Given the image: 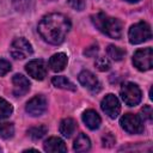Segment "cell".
I'll list each match as a JSON object with an SVG mask.
<instances>
[{
	"instance_id": "obj_29",
	"label": "cell",
	"mask_w": 153,
	"mask_h": 153,
	"mask_svg": "<svg viewBox=\"0 0 153 153\" xmlns=\"http://www.w3.org/2000/svg\"><path fill=\"white\" fill-rule=\"evenodd\" d=\"M126 1H128V2H137L140 0H126Z\"/></svg>"
},
{
	"instance_id": "obj_11",
	"label": "cell",
	"mask_w": 153,
	"mask_h": 153,
	"mask_svg": "<svg viewBox=\"0 0 153 153\" xmlns=\"http://www.w3.org/2000/svg\"><path fill=\"white\" fill-rule=\"evenodd\" d=\"M47 99L41 96V94H37L35 97H32L27 103H26V106H25V110L29 115L31 116H41L47 110Z\"/></svg>"
},
{
	"instance_id": "obj_10",
	"label": "cell",
	"mask_w": 153,
	"mask_h": 153,
	"mask_svg": "<svg viewBox=\"0 0 153 153\" xmlns=\"http://www.w3.org/2000/svg\"><path fill=\"white\" fill-rule=\"evenodd\" d=\"M25 69L27 74L36 80H43L47 75V65L42 59L31 60L30 62L26 63Z\"/></svg>"
},
{
	"instance_id": "obj_2",
	"label": "cell",
	"mask_w": 153,
	"mask_h": 153,
	"mask_svg": "<svg viewBox=\"0 0 153 153\" xmlns=\"http://www.w3.org/2000/svg\"><path fill=\"white\" fill-rule=\"evenodd\" d=\"M93 25L104 35L118 39L122 36V23L117 18H112L105 13H97L91 17Z\"/></svg>"
},
{
	"instance_id": "obj_8",
	"label": "cell",
	"mask_w": 153,
	"mask_h": 153,
	"mask_svg": "<svg viewBox=\"0 0 153 153\" xmlns=\"http://www.w3.org/2000/svg\"><path fill=\"white\" fill-rule=\"evenodd\" d=\"M100 108L102 110L110 117V118H116L121 111V104L120 100L117 99V97L112 93L106 94L100 103Z\"/></svg>"
},
{
	"instance_id": "obj_3",
	"label": "cell",
	"mask_w": 153,
	"mask_h": 153,
	"mask_svg": "<svg viewBox=\"0 0 153 153\" xmlns=\"http://www.w3.org/2000/svg\"><path fill=\"white\" fill-rule=\"evenodd\" d=\"M152 37L151 26L146 22H139L130 26L128 31V38L131 44H140L148 41Z\"/></svg>"
},
{
	"instance_id": "obj_6",
	"label": "cell",
	"mask_w": 153,
	"mask_h": 153,
	"mask_svg": "<svg viewBox=\"0 0 153 153\" xmlns=\"http://www.w3.org/2000/svg\"><path fill=\"white\" fill-rule=\"evenodd\" d=\"M120 124L129 134H141L143 131V122L139 115L126 114L121 117Z\"/></svg>"
},
{
	"instance_id": "obj_22",
	"label": "cell",
	"mask_w": 153,
	"mask_h": 153,
	"mask_svg": "<svg viewBox=\"0 0 153 153\" xmlns=\"http://www.w3.org/2000/svg\"><path fill=\"white\" fill-rule=\"evenodd\" d=\"M12 112H13L12 105L6 99L0 98V120L10 117L12 115Z\"/></svg>"
},
{
	"instance_id": "obj_1",
	"label": "cell",
	"mask_w": 153,
	"mask_h": 153,
	"mask_svg": "<svg viewBox=\"0 0 153 153\" xmlns=\"http://www.w3.org/2000/svg\"><path fill=\"white\" fill-rule=\"evenodd\" d=\"M38 33L50 44H61L71 30V20L61 13H50L38 24Z\"/></svg>"
},
{
	"instance_id": "obj_13",
	"label": "cell",
	"mask_w": 153,
	"mask_h": 153,
	"mask_svg": "<svg viewBox=\"0 0 153 153\" xmlns=\"http://www.w3.org/2000/svg\"><path fill=\"white\" fill-rule=\"evenodd\" d=\"M44 151L49 153H57V152H66L67 147L65 145V141L57 136H51L43 143Z\"/></svg>"
},
{
	"instance_id": "obj_18",
	"label": "cell",
	"mask_w": 153,
	"mask_h": 153,
	"mask_svg": "<svg viewBox=\"0 0 153 153\" xmlns=\"http://www.w3.org/2000/svg\"><path fill=\"white\" fill-rule=\"evenodd\" d=\"M51 82L55 87H59V88H62V90H68V91H75L76 90L75 85L71 80H68L66 76H62V75L53 76Z\"/></svg>"
},
{
	"instance_id": "obj_24",
	"label": "cell",
	"mask_w": 153,
	"mask_h": 153,
	"mask_svg": "<svg viewBox=\"0 0 153 153\" xmlns=\"http://www.w3.org/2000/svg\"><path fill=\"white\" fill-rule=\"evenodd\" d=\"M142 120H146V121H152L153 118V110H152V106L151 105H145L142 109H141V116H140Z\"/></svg>"
},
{
	"instance_id": "obj_16",
	"label": "cell",
	"mask_w": 153,
	"mask_h": 153,
	"mask_svg": "<svg viewBox=\"0 0 153 153\" xmlns=\"http://www.w3.org/2000/svg\"><path fill=\"white\" fill-rule=\"evenodd\" d=\"M76 129V123L73 118L71 117H67V118H63L61 122H60V127H59V130L60 133L65 136V137H71L74 131Z\"/></svg>"
},
{
	"instance_id": "obj_17",
	"label": "cell",
	"mask_w": 153,
	"mask_h": 153,
	"mask_svg": "<svg viewBox=\"0 0 153 153\" xmlns=\"http://www.w3.org/2000/svg\"><path fill=\"white\" fill-rule=\"evenodd\" d=\"M91 148V141L88 139V136L84 133L79 134L78 137L75 139L74 141V145H73V149L75 152H86Z\"/></svg>"
},
{
	"instance_id": "obj_28",
	"label": "cell",
	"mask_w": 153,
	"mask_h": 153,
	"mask_svg": "<svg viewBox=\"0 0 153 153\" xmlns=\"http://www.w3.org/2000/svg\"><path fill=\"white\" fill-rule=\"evenodd\" d=\"M98 50H99V49H98V45H97V44H93V45L86 48V49L84 50V54H85L86 56H88V57H93V56L97 55Z\"/></svg>"
},
{
	"instance_id": "obj_12",
	"label": "cell",
	"mask_w": 153,
	"mask_h": 153,
	"mask_svg": "<svg viewBox=\"0 0 153 153\" xmlns=\"http://www.w3.org/2000/svg\"><path fill=\"white\" fill-rule=\"evenodd\" d=\"M13 82V94L16 97H22L26 94L30 90V81L23 74H14L12 78Z\"/></svg>"
},
{
	"instance_id": "obj_7",
	"label": "cell",
	"mask_w": 153,
	"mask_h": 153,
	"mask_svg": "<svg viewBox=\"0 0 153 153\" xmlns=\"http://www.w3.org/2000/svg\"><path fill=\"white\" fill-rule=\"evenodd\" d=\"M33 53L32 45L24 37L16 38L11 44V55L17 60H23Z\"/></svg>"
},
{
	"instance_id": "obj_20",
	"label": "cell",
	"mask_w": 153,
	"mask_h": 153,
	"mask_svg": "<svg viewBox=\"0 0 153 153\" xmlns=\"http://www.w3.org/2000/svg\"><path fill=\"white\" fill-rule=\"evenodd\" d=\"M48 131V128L45 126H37V127H32L27 130V135L32 139V140H39L42 139Z\"/></svg>"
},
{
	"instance_id": "obj_19",
	"label": "cell",
	"mask_w": 153,
	"mask_h": 153,
	"mask_svg": "<svg viewBox=\"0 0 153 153\" xmlns=\"http://www.w3.org/2000/svg\"><path fill=\"white\" fill-rule=\"evenodd\" d=\"M106 53H108L109 57H111L114 61H121L124 57V55H126V50L124 49H122L120 47H116L114 44L108 45Z\"/></svg>"
},
{
	"instance_id": "obj_4",
	"label": "cell",
	"mask_w": 153,
	"mask_h": 153,
	"mask_svg": "<svg viewBox=\"0 0 153 153\" xmlns=\"http://www.w3.org/2000/svg\"><path fill=\"white\" fill-rule=\"evenodd\" d=\"M121 98L128 106H135L141 102L142 93L136 84L126 82L121 88Z\"/></svg>"
},
{
	"instance_id": "obj_25",
	"label": "cell",
	"mask_w": 153,
	"mask_h": 153,
	"mask_svg": "<svg viewBox=\"0 0 153 153\" xmlns=\"http://www.w3.org/2000/svg\"><path fill=\"white\" fill-rule=\"evenodd\" d=\"M102 142H103V146L104 147H112L114 146V143L116 142V139L114 137V135L111 134V133H108V134H105L103 137H102Z\"/></svg>"
},
{
	"instance_id": "obj_15",
	"label": "cell",
	"mask_w": 153,
	"mask_h": 153,
	"mask_svg": "<svg viewBox=\"0 0 153 153\" xmlns=\"http://www.w3.org/2000/svg\"><path fill=\"white\" fill-rule=\"evenodd\" d=\"M67 55L65 53H56L49 59V67L54 72H61L67 66Z\"/></svg>"
},
{
	"instance_id": "obj_5",
	"label": "cell",
	"mask_w": 153,
	"mask_h": 153,
	"mask_svg": "<svg viewBox=\"0 0 153 153\" xmlns=\"http://www.w3.org/2000/svg\"><path fill=\"white\" fill-rule=\"evenodd\" d=\"M133 63L139 71H148L153 67V50L152 48H142L134 53Z\"/></svg>"
},
{
	"instance_id": "obj_23",
	"label": "cell",
	"mask_w": 153,
	"mask_h": 153,
	"mask_svg": "<svg viewBox=\"0 0 153 153\" xmlns=\"http://www.w3.org/2000/svg\"><path fill=\"white\" fill-rule=\"evenodd\" d=\"M94 66L100 72H105V71H109L110 69V61L106 57H104V56H99V57L96 59Z\"/></svg>"
},
{
	"instance_id": "obj_27",
	"label": "cell",
	"mask_w": 153,
	"mask_h": 153,
	"mask_svg": "<svg viewBox=\"0 0 153 153\" xmlns=\"http://www.w3.org/2000/svg\"><path fill=\"white\" fill-rule=\"evenodd\" d=\"M68 4L76 11H82L85 7V0H68Z\"/></svg>"
},
{
	"instance_id": "obj_9",
	"label": "cell",
	"mask_w": 153,
	"mask_h": 153,
	"mask_svg": "<svg viewBox=\"0 0 153 153\" xmlns=\"http://www.w3.org/2000/svg\"><path fill=\"white\" fill-rule=\"evenodd\" d=\"M78 79H79V82L85 87L87 88L91 93H98L102 88V85L98 80V78L90 71H82L79 73L78 75Z\"/></svg>"
},
{
	"instance_id": "obj_21",
	"label": "cell",
	"mask_w": 153,
	"mask_h": 153,
	"mask_svg": "<svg viewBox=\"0 0 153 153\" xmlns=\"http://www.w3.org/2000/svg\"><path fill=\"white\" fill-rule=\"evenodd\" d=\"M14 134V127L10 122L0 123V137L1 139H11Z\"/></svg>"
},
{
	"instance_id": "obj_14",
	"label": "cell",
	"mask_w": 153,
	"mask_h": 153,
	"mask_svg": "<svg viewBox=\"0 0 153 153\" xmlns=\"http://www.w3.org/2000/svg\"><path fill=\"white\" fill-rule=\"evenodd\" d=\"M82 121L84 123L86 124V127L91 130H94V129H98L100 123H102V120H100V116L92 109L90 110H86L84 114H82Z\"/></svg>"
},
{
	"instance_id": "obj_26",
	"label": "cell",
	"mask_w": 153,
	"mask_h": 153,
	"mask_svg": "<svg viewBox=\"0 0 153 153\" xmlns=\"http://www.w3.org/2000/svg\"><path fill=\"white\" fill-rule=\"evenodd\" d=\"M11 71V63L7 60L0 59V76L6 75Z\"/></svg>"
}]
</instances>
